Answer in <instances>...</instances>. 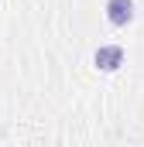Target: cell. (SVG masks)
Instances as JSON below:
<instances>
[{"label":"cell","instance_id":"1","mask_svg":"<svg viewBox=\"0 0 144 147\" xmlns=\"http://www.w3.org/2000/svg\"><path fill=\"white\" fill-rule=\"evenodd\" d=\"M93 62H96L100 72H117L124 65V48L120 45H100L96 55H93Z\"/></svg>","mask_w":144,"mask_h":147},{"label":"cell","instance_id":"2","mask_svg":"<svg viewBox=\"0 0 144 147\" xmlns=\"http://www.w3.org/2000/svg\"><path fill=\"white\" fill-rule=\"evenodd\" d=\"M107 21L124 28L134 21V0H107Z\"/></svg>","mask_w":144,"mask_h":147}]
</instances>
